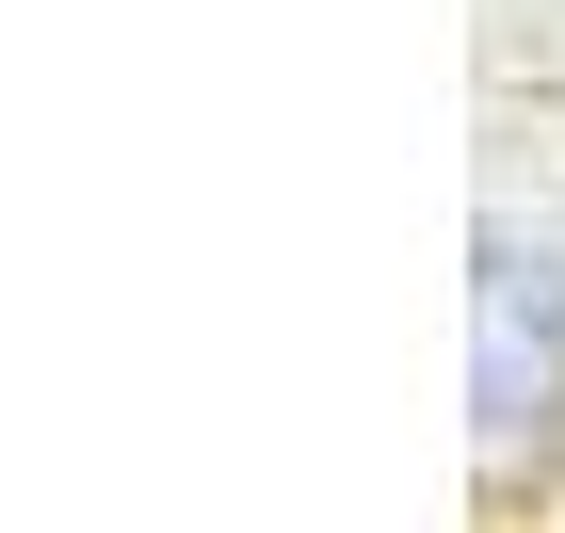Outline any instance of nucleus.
<instances>
[{
    "instance_id": "obj_1",
    "label": "nucleus",
    "mask_w": 565,
    "mask_h": 533,
    "mask_svg": "<svg viewBox=\"0 0 565 533\" xmlns=\"http://www.w3.org/2000/svg\"><path fill=\"white\" fill-rule=\"evenodd\" d=\"M550 372H565V259L501 226V243H484V275H469V420L518 452L533 404H550Z\"/></svg>"
}]
</instances>
